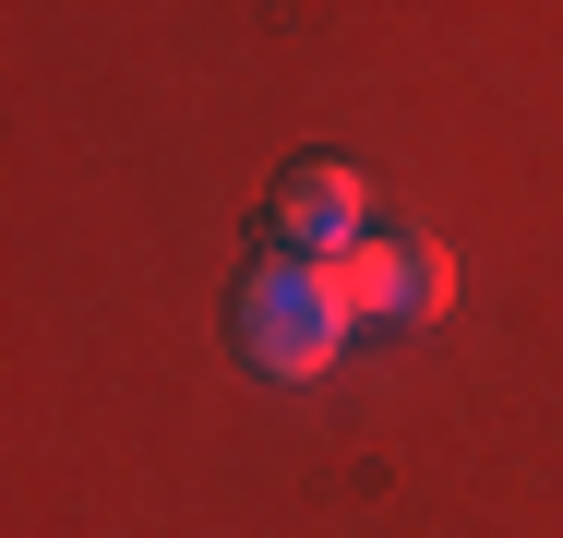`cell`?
I'll return each instance as SVG.
<instances>
[{"mask_svg":"<svg viewBox=\"0 0 563 538\" xmlns=\"http://www.w3.org/2000/svg\"><path fill=\"white\" fill-rule=\"evenodd\" d=\"M347 276L336 264H300V251H264L252 276H240V300H228V335H240V359L264 371V383H312V371H336L347 347Z\"/></svg>","mask_w":563,"mask_h":538,"instance_id":"1","label":"cell"},{"mask_svg":"<svg viewBox=\"0 0 563 538\" xmlns=\"http://www.w3.org/2000/svg\"><path fill=\"white\" fill-rule=\"evenodd\" d=\"M360 215H372L360 168H336V156H300V168L264 192V239H276V251H300V264H347V251L372 239Z\"/></svg>","mask_w":563,"mask_h":538,"instance_id":"3","label":"cell"},{"mask_svg":"<svg viewBox=\"0 0 563 538\" xmlns=\"http://www.w3.org/2000/svg\"><path fill=\"white\" fill-rule=\"evenodd\" d=\"M336 276H347V312H360V323H432L455 300V251L420 239V227H372Z\"/></svg>","mask_w":563,"mask_h":538,"instance_id":"2","label":"cell"}]
</instances>
